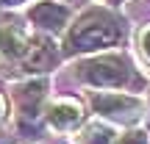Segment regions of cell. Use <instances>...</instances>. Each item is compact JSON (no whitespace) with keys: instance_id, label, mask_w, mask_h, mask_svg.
Wrapping results in <instances>:
<instances>
[{"instance_id":"cell-1","label":"cell","mask_w":150,"mask_h":144,"mask_svg":"<svg viewBox=\"0 0 150 144\" xmlns=\"http://www.w3.org/2000/svg\"><path fill=\"white\" fill-rule=\"evenodd\" d=\"M125 36V28L111 11L106 8H89L67 28L64 36V53L81 55V53H97L106 47H117Z\"/></svg>"},{"instance_id":"cell-2","label":"cell","mask_w":150,"mask_h":144,"mask_svg":"<svg viewBox=\"0 0 150 144\" xmlns=\"http://www.w3.org/2000/svg\"><path fill=\"white\" fill-rule=\"evenodd\" d=\"M75 75L97 89H142V75L134 70L131 58L122 53L92 55L75 67Z\"/></svg>"},{"instance_id":"cell-3","label":"cell","mask_w":150,"mask_h":144,"mask_svg":"<svg viewBox=\"0 0 150 144\" xmlns=\"http://www.w3.org/2000/svg\"><path fill=\"white\" fill-rule=\"evenodd\" d=\"M92 111L103 119H114V122H125V119L139 117L142 103L134 94H122V91H95L92 94Z\"/></svg>"},{"instance_id":"cell-4","label":"cell","mask_w":150,"mask_h":144,"mask_svg":"<svg viewBox=\"0 0 150 144\" xmlns=\"http://www.w3.org/2000/svg\"><path fill=\"white\" fill-rule=\"evenodd\" d=\"M45 97H47V83L45 80H28L17 86L14 105L20 117V128H36V122L45 114Z\"/></svg>"},{"instance_id":"cell-5","label":"cell","mask_w":150,"mask_h":144,"mask_svg":"<svg viewBox=\"0 0 150 144\" xmlns=\"http://www.w3.org/2000/svg\"><path fill=\"white\" fill-rule=\"evenodd\" d=\"M70 6L59 3V0H36V3L28 8V22H31L33 28H39L42 33H61L67 31V25H70Z\"/></svg>"},{"instance_id":"cell-6","label":"cell","mask_w":150,"mask_h":144,"mask_svg":"<svg viewBox=\"0 0 150 144\" xmlns=\"http://www.w3.org/2000/svg\"><path fill=\"white\" fill-rule=\"evenodd\" d=\"M33 36H28L20 20L14 17H0V55L6 61H17L20 64L22 55L28 53V44Z\"/></svg>"},{"instance_id":"cell-7","label":"cell","mask_w":150,"mask_h":144,"mask_svg":"<svg viewBox=\"0 0 150 144\" xmlns=\"http://www.w3.org/2000/svg\"><path fill=\"white\" fill-rule=\"evenodd\" d=\"M59 64V50L47 36H33L28 44V53L22 55V72H50Z\"/></svg>"},{"instance_id":"cell-8","label":"cell","mask_w":150,"mask_h":144,"mask_svg":"<svg viewBox=\"0 0 150 144\" xmlns=\"http://www.w3.org/2000/svg\"><path fill=\"white\" fill-rule=\"evenodd\" d=\"M45 117L56 130H72L83 122V105L75 97H59L56 103H50Z\"/></svg>"},{"instance_id":"cell-9","label":"cell","mask_w":150,"mask_h":144,"mask_svg":"<svg viewBox=\"0 0 150 144\" xmlns=\"http://www.w3.org/2000/svg\"><path fill=\"white\" fill-rule=\"evenodd\" d=\"M114 141H117V133L103 122H92L81 136V144H114Z\"/></svg>"},{"instance_id":"cell-10","label":"cell","mask_w":150,"mask_h":144,"mask_svg":"<svg viewBox=\"0 0 150 144\" xmlns=\"http://www.w3.org/2000/svg\"><path fill=\"white\" fill-rule=\"evenodd\" d=\"M114 144H150V139H147L145 130H128V133L120 136Z\"/></svg>"},{"instance_id":"cell-11","label":"cell","mask_w":150,"mask_h":144,"mask_svg":"<svg viewBox=\"0 0 150 144\" xmlns=\"http://www.w3.org/2000/svg\"><path fill=\"white\" fill-rule=\"evenodd\" d=\"M139 50L145 53V58L150 61V25H145L139 31Z\"/></svg>"},{"instance_id":"cell-12","label":"cell","mask_w":150,"mask_h":144,"mask_svg":"<svg viewBox=\"0 0 150 144\" xmlns=\"http://www.w3.org/2000/svg\"><path fill=\"white\" fill-rule=\"evenodd\" d=\"M20 3H25V0H0V6H20Z\"/></svg>"},{"instance_id":"cell-13","label":"cell","mask_w":150,"mask_h":144,"mask_svg":"<svg viewBox=\"0 0 150 144\" xmlns=\"http://www.w3.org/2000/svg\"><path fill=\"white\" fill-rule=\"evenodd\" d=\"M3 117H6V100L0 97V122H3Z\"/></svg>"},{"instance_id":"cell-14","label":"cell","mask_w":150,"mask_h":144,"mask_svg":"<svg viewBox=\"0 0 150 144\" xmlns=\"http://www.w3.org/2000/svg\"><path fill=\"white\" fill-rule=\"evenodd\" d=\"M108 3H111V6H120V3H122V0H108Z\"/></svg>"},{"instance_id":"cell-15","label":"cell","mask_w":150,"mask_h":144,"mask_svg":"<svg viewBox=\"0 0 150 144\" xmlns=\"http://www.w3.org/2000/svg\"><path fill=\"white\" fill-rule=\"evenodd\" d=\"M59 3H61V0H59Z\"/></svg>"}]
</instances>
